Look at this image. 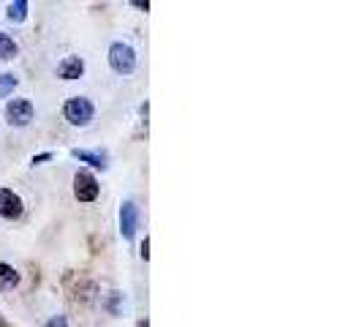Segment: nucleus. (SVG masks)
<instances>
[{
    "mask_svg": "<svg viewBox=\"0 0 362 327\" xmlns=\"http://www.w3.org/2000/svg\"><path fill=\"white\" fill-rule=\"evenodd\" d=\"M85 74V60L79 54H69L60 66H57V76L60 79H79Z\"/></svg>",
    "mask_w": 362,
    "mask_h": 327,
    "instance_id": "obj_7",
    "label": "nucleus"
},
{
    "mask_svg": "<svg viewBox=\"0 0 362 327\" xmlns=\"http://www.w3.org/2000/svg\"><path fill=\"white\" fill-rule=\"evenodd\" d=\"M0 327H8V322H6V319H3V316H0Z\"/></svg>",
    "mask_w": 362,
    "mask_h": 327,
    "instance_id": "obj_18",
    "label": "nucleus"
},
{
    "mask_svg": "<svg viewBox=\"0 0 362 327\" xmlns=\"http://www.w3.org/2000/svg\"><path fill=\"white\" fill-rule=\"evenodd\" d=\"M136 327H147V319H145V322H139V325H136Z\"/></svg>",
    "mask_w": 362,
    "mask_h": 327,
    "instance_id": "obj_19",
    "label": "nucleus"
},
{
    "mask_svg": "<svg viewBox=\"0 0 362 327\" xmlns=\"http://www.w3.org/2000/svg\"><path fill=\"white\" fill-rule=\"evenodd\" d=\"M136 226H139V207L131 200H126L123 207H120V235L126 237V240H134Z\"/></svg>",
    "mask_w": 362,
    "mask_h": 327,
    "instance_id": "obj_5",
    "label": "nucleus"
},
{
    "mask_svg": "<svg viewBox=\"0 0 362 327\" xmlns=\"http://www.w3.org/2000/svg\"><path fill=\"white\" fill-rule=\"evenodd\" d=\"M109 66H112V71L117 74H131L136 69V52L123 41H115L109 47Z\"/></svg>",
    "mask_w": 362,
    "mask_h": 327,
    "instance_id": "obj_2",
    "label": "nucleus"
},
{
    "mask_svg": "<svg viewBox=\"0 0 362 327\" xmlns=\"http://www.w3.org/2000/svg\"><path fill=\"white\" fill-rule=\"evenodd\" d=\"M17 85H19V79H17V74H0V98H6V96H11V93L17 91Z\"/></svg>",
    "mask_w": 362,
    "mask_h": 327,
    "instance_id": "obj_12",
    "label": "nucleus"
},
{
    "mask_svg": "<svg viewBox=\"0 0 362 327\" xmlns=\"http://www.w3.org/2000/svg\"><path fill=\"white\" fill-rule=\"evenodd\" d=\"M17 52H19L17 41L8 36V33H3V30H0V60H14Z\"/></svg>",
    "mask_w": 362,
    "mask_h": 327,
    "instance_id": "obj_10",
    "label": "nucleus"
},
{
    "mask_svg": "<svg viewBox=\"0 0 362 327\" xmlns=\"http://www.w3.org/2000/svg\"><path fill=\"white\" fill-rule=\"evenodd\" d=\"M33 115H36V109L33 104L28 101V98H11L8 104H6V117H8V123L11 126H28L30 120H33Z\"/></svg>",
    "mask_w": 362,
    "mask_h": 327,
    "instance_id": "obj_3",
    "label": "nucleus"
},
{
    "mask_svg": "<svg viewBox=\"0 0 362 327\" xmlns=\"http://www.w3.org/2000/svg\"><path fill=\"white\" fill-rule=\"evenodd\" d=\"M22 210H25V205L19 200V194H14L11 188H0V216L14 221L22 216Z\"/></svg>",
    "mask_w": 362,
    "mask_h": 327,
    "instance_id": "obj_6",
    "label": "nucleus"
},
{
    "mask_svg": "<svg viewBox=\"0 0 362 327\" xmlns=\"http://www.w3.org/2000/svg\"><path fill=\"white\" fill-rule=\"evenodd\" d=\"M6 17L11 19V22H25V19H28V0H14V3H8Z\"/></svg>",
    "mask_w": 362,
    "mask_h": 327,
    "instance_id": "obj_11",
    "label": "nucleus"
},
{
    "mask_svg": "<svg viewBox=\"0 0 362 327\" xmlns=\"http://www.w3.org/2000/svg\"><path fill=\"white\" fill-rule=\"evenodd\" d=\"M71 156L74 159H79V161L90 164V166H95V169H107L109 166V156L104 153V150H79V147H74Z\"/></svg>",
    "mask_w": 362,
    "mask_h": 327,
    "instance_id": "obj_8",
    "label": "nucleus"
},
{
    "mask_svg": "<svg viewBox=\"0 0 362 327\" xmlns=\"http://www.w3.org/2000/svg\"><path fill=\"white\" fill-rule=\"evenodd\" d=\"M19 284V272L11 268V265H6V262H0V289H14Z\"/></svg>",
    "mask_w": 362,
    "mask_h": 327,
    "instance_id": "obj_9",
    "label": "nucleus"
},
{
    "mask_svg": "<svg viewBox=\"0 0 362 327\" xmlns=\"http://www.w3.org/2000/svg\"><path fill=\"white\" fill-rule=\"evenodd\" d=\"M93 115H95V107H93L90 98H85V96H74V98L66 101V107H63V117L71 126H88L93 120Z\"/></svg>",
    "mask_w": 362,
    "mask_h": 327,
    "instance_id": "obj_1",
    "label": "nucleus"
},
{
    "mask_svg": "<svg viewBox=\"0 0 362 327\" xmlns=\"http://www.w3.org/2000/svg\"><path fill=\"white\" fill-rule=\"evenodd\" d=\"M120 300H123V294H120V292H109L107 309L112 311V314H120Z\"/></svg>",
    "mask_w": 362,
    "mask_h": 327,
    "instance_id": "obj_13",
    "label": "nucleus"
},
{
    "mask_svg": "<svg viewBox=\"0 0 362 327\" xmlns=\"http://www.w3.org/2000/svg\"><path fill=\"white\" fill-rule=\"evenodd\" d=\"M52 159V153H41V156H33V164H44Z\"/></svg>",
    "mask_w": 362,
    "mask_h": 327,
    "instance_id": "obj_16",
    "label": "nucleus"
},
{
    "mask_svg": "<svg viewBox=\"0 0 362 327\" xmlns=\"http://www.w3.org/2000/svg\"><path fill=\"white\" fill-rule=\"evenodd\" d=\"M147 248H150V237H145V240H142V251H139V254H142V259H150V251H147Z\"/></svg>",
    "mask_w": 362,
    "mask_h": 327,
    "instance_id": "obj_15",
    "label": "nucleus"
},
{
    "mask_svg": "<svg viewBox=\"0 0 362 327\" xmlns=\"http://www.w3.org/2000/svg\"><path fill=\"white\" fill-rule=\"evenodd\" d=\"M47 327H69V325H66V316H52V319L47 322Z\"/></svg>",
    "mask_w": 362,
    "mask_h": 327,
    "instance_id": "obj_14",
    "label": "nucleus"
},
{
    "mask_svg": "<svg viewBox=\"0 0 362 327\" xmlns=\"http://www.w3.org/2000/svg\"><path fill=\"white\" fill-rule=\"evenodd\" d=\"M131 6H134V8H142V11H147V8H150V3H147V0H134Z\"/></svg>",
    "mask_w": 362,
    "mask_h": 327,
    "instance_id": "obj_17",
    "label": "nucleus"
},
{
    "mask_svg": "<svg viewBox=\"0 0 362 327\" xmlns=\"http://www.w3.org/2000/svg\"><path fill=\"white\" fill-rule=\"evenodd\" d=\"M101 194V185L90 172H76L74 175V197L79 202H95Z\"/></svg>",
    "mask_w": 362,
    "mask_h": 327,
    "instance_id": "obj_4",
    "label": "nucleus"
}]
</instances>
